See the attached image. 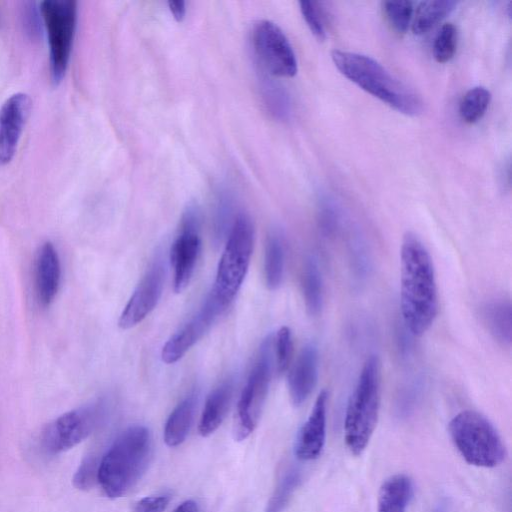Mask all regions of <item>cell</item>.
I'll return each instance as SVG.
<instances>
[{"label":"cell","mask_w":512,"mask_h":512,"mask_svg":"<svg viewBox=\"0 0 512 512\" xmlns=\"http://www.w3.org/2000/svg\"><path fill=\"white\" fill-rule=\"evenodd\" d=\"M482 317L490 334L501 344L509 346L512 339L511 303L506 299L487 302Z\"/></svg>","instance_id":"ffe728a7"},{"label":"cell","mask_w":512,"mask_h":512,"mask_svg":"<svg viewBox=\"0 0 512 512\" xmlns=\"http://www.w3.org/2000/svg\"><path fill=\"white\" fill-rule=\"evenodd\" d=\"M302 291L307 312L311 316L318 315L323 305V285L318 264L312 257L303 268Z\"/></svg>","instance_id":"603a6c76"},{"label":"cell","mask_w":512,"mask_h":512,"mask_svg":"<svg viewBox=\"0 0 512 512\" xmlns=\"http://www.w3.org/2000/svg\"><path fill=\"white\" fill-rule=\"evenodd\" d=\"M198 214L189 208L182 221L181 233L171 248V265L174 269V290L182 292L190 282L200 252Z\"/></svg>","instance_id":"7c38bea8"},{"label":"cell","mask_w":512,"mask_h":512,"mask_svg":"<svg viewBox=\"0 0 512 512\" xmlns=\"http://www.w3.org/2000/svg\"><path fill=\"white\" fill-rule=\"evenodd\" d=\"M31 100L25 93H16L0 107V166L9 163L30 114Z\"/></svg>","instance_id":"5bb4252c"},{"label":"cell","mask_w":512,"mask_h":512,"mask_svg":"<svg viewBox=\"0 0 512 512\" xmlns=\"http://www.w3.org/2000/svg\"><path fill=\"white\" fill-rule=\"evenodd\" d=\"M331 57L341 74L389 107L407 116L421 113L419 96L375 59L336 49Z\"/></svg>","instance_id":"3957f363"},{"label":"cell","mask_w":512,"mask_h":512,"mask_svg":"<svg viewBox=\"0 0 512 512\" xmlns=\"http://www.w3.org/2000/svg\"><path fill=\"white\" fill-rule=\"evenodd\" d=\"M491 101V93L482 86L469 89L462 97L459 114L463 121L473 124L485 114Z\"/></svg>","instance_id":"d4e9b609"},{"label":"cell","mask_w":512,"mask_h":512,"mask_svg":"<svg viewBox=\"0 0 512 512\" xmlns=\"http://www.w3.org/2000/svg\"><path fill=\"white\" fill-rule=\"evenodd\" d=\"M152 455L149 430L142 425L125 429L100 460L98 483L109 498L127 494L146 471Z\"/></svg>","instance_id":"7a4b0ae2"},{"label":"cell","mask_w":512,"mask_h":512,"mask_svg":"<svg viewBox=\"0 0 512 512\" xmlns=\"http://www.w3.org/2000/svg\"><path fill=\"white\" fill-rule=\"evenodd\" d=\"M318 349L315 344L305 345L288 377V389L292 403L300 406L313 391L318 378Z\"/></svg>","instance_id":"e0dca14e"},{"label":"cell","mask_w":512,"mask_h":512,"mask_svg":"<svg viewBox=\"0 0 512 512\" xmlns=\"http://www.w3.org/2000/svg\"><path fill=\"white\" fill-rule=\"evenodd\" d=\"M99 463L97 456H86L73 476V485L79 490L91 489L98 482Z\"/></svg>","instance_id":"f546056e"},{"label":"cell","mask_w":512,"mask_h":512,"mask_svg":"<svg viewBox=\"0 0 512 512\" xmlns=\"http://www.w3.org/2000/svg\"><path fill=\"white\" fill-rule=\"evenodd\" d=\"M328 393L322 390L301 426L294 444V454L300 461H313L319 458L326 442Z\"/></svg>","instance_id":"9a60e30c"},{"label":"cell","mask_w":512,"mask_h":512,"mask_svg":"<svg viewBox=\"0 0 512 512\" xmlns=\"http://www.w3.org/2000/svg\"><path fill=\"white\" fill-rule=\"evenodd\" d=\"M169 9L177 21H181L186 12L185 2L182 0H171L168 2Z\"/></svg>","instance_id":"e575fe53"},{"label":"cell","mask_w":512,"mask_h":512,"mask_svg":"<svg viewBox=\"0 0 512 512\" xmlns=\"http://www.w3.org/2000/svg\"><path fill=\"white\" fill-rule=\"evenodd\" d=\"M165 267L161 259H156L128 303L122 311L118 325L122 329H130L142 322L157 305L163 290Z\"/></svg>","instance_id":"4fadbf2b"},{"label":"cell","mask_w":512,"mask_h":512,"mask_svg":"<svg viewBox=\"0 0 512 512\" xmlns=\"http://www.w3.org/2000/svg\"><path fill=\"white\" fill-rule=\"evenodd\" d=\"M273 348H275L277 372L282 374L289 367L293 351L291 331L288 327L283 326L277 331Z\"/></svg>","instance_id":"f1b7e54d"},{"label":"cell","mask_w":512,"mask_h":512,"mask_svg":"<svg viewBox=\"0 0 512 512\" xmlns=\"http://www.w3.org/2000/svg\"><path fill=\"white\" fill-rule=\"evenodd\" d=\"M169 502V495L147 496L135 504L134 512H164Z\"/></svg>","instance_id":"d6a6232c"},{"label":"cell","mask_w":512,"mask_h":512,"mask_svg":"<svg viewBox=\"0 0 512 512\" xmlns=\"http://www.w3.org/2000/svg\"><path fill=\"white\" fill-rule=\"evenodd\" d=\"M456 6V2L447 0L422 1L413 13L411 28L414 34L428 32Z\"/></svg>","instance_id":"7402d4cb"},{"label":"cell","mask_w":512,"mask_h":512,"mask_svg":"<svg viewBox=\"0 0 512 512\" xmlns=\"http://www.w3.org/2000/svg\"><path fill=\"white\" fill-rule=\"evenodd\" d=\"M227 307L211 292L198 313L165 343L162 361L172 364L180 360Z\"/></svg>","instance_id":"8fae6325"},{"label":"cell","mask_w":512,"mask_h":512,"mask_svg":"<svg viewBox=\"0 0 512 512\" xmlns=\"http://www.w3.org/2000/svg\"><path fill=\"white\" fill-rule=\"evenodd\" d=\"M381 402V362L376 355L368 357L347 403L344 418V440L355 456L366 449L376 428Z\"/></svg>","instance_id":"277c9868"},{"label":"cell","mask_w":512,"mask_h":512,"mask_svg":"<svg viewBox=\"0 0 512 512\" xmlns=\"http://www.w3.org/2000/svg\"><path fill=\"white\" fill-rule=\"evenodd\" d=\"M103 415L101 402L85 405L60 415L42 430L40 443L49 455H57L85 440Z\"/></svg>","instance_id":"9c48e42d"},{"label":"cell","mask_w":512,"mask_h":512,"mask_svg":"<svg viewBox=\"0 0 512 512\" xmlns=\"http://www.w3.org/2000/svg\"><path fill=\"white\" fill-rule=\"evenodd\" d=\"M40 9L33 2H27L22 9V23L26 34L32 40H37L40 36L41 19Z\"/></svg>","instance_id":"1f68e13d"},{"label":"cell","mask_w":512,"mask_h":512,"mask_svg":"<svg viewBox=\"0 0 512 512\" xmlns=\"http://www.w3.org/2000/svg\"><path fill=\"white\" fill-rule=\"evenodd\" d=\"M448 430L457 451L470 465L494 468L501 465L507 456L497 429L479 412H459L450 420Z\"/></svg>","instance_id":"5b68a950"},{"label":"cell","mask_w":512,"mask_h":512,"mask_svg":"<svg viewBox=\"0 0 512 512\" xmlns=\"http://www.w3.org/2000/svg\"><path fill=\"white\" fill-rule=\"evenodd\" d=\"M320 225L322 230L330 234L334 232L337 225V213L332 203L324 201L320 210Z\"/></svg>","instance_id":"836d02e7"},{"label":"cell","mask_w":512,"mask_h":512,"mask_svg":"<svg viewBox=\"0 0 512 512\" xmlns=\"http://www.w3.org/2000/svg\"><path fill=\"white\" fill-rule=\"evenodd\" d=\"M383 12L388 23L399 34L406 33L412 22L414 8L411 1H385Z\"/></svg>","instance_id":"4316f807"},{"label":"cell","mask_w":512,"mask_h":512,"mask_svg":"<svg viewBox=\"0 0 512 512\" xmlns=\"http://www.w3.org/2000/svg\"><path fill=\"white\" fill-rule=\"evenodd\" d=\"M299 5L302 16L312 34L318 40H324L326 38V29L318 3L313 1H301Z\"/></svg>","instance_id":"4dcf8cb0"},{"label":"cell","mask_w":512,"mask_h":512,"mask_svg":"<svg viewBox=\"0 0 512 512\" xmlns=\"http://www.w3.org/2000/svg\"><path fill=\"white\" fill-rule=\"evenodd\" d=\"M264 272L267 286L277 289L284 274V247L277 234L269 236L265 249Z\"/></svg>","instance_id":"cb8c5ba5"},{"label":"cell","mask_w":512,"mask_h":512,"mask_svg":"<svg viewBox=\"0 0 512 512\" xmlns=\"http://www.w3.org/2000/svg\"><path fill=\"white\" fill-rule=\"evenodd\" d=\"M35 290L39 303L49 306L60 286L61 265L58 252L50 241L44 242L35 258Z\"/></svg>","instance_id":"2e32d148"},{"label":"cell","mask_w":512,"mask_h":512,"mask_svg":"<svg viewBox=\"0 0 512 512\" xmlns=\"http://www.w3.org/2000/svg\"><path fill=\"white\" fill-rule=\"evenodd\" d=\"M457 28L452 23H445L439 29L433 43V56L438 63L450 61L457 47Z\"/></svg>","instance_id":"83f0119b"},{"label":"cell","mask_w":512,"mask_h":512,"mask_svg":"<svg viewBox=\"0 0 512 512\" xmlns=\"http://www.w3.org/2000/svg\"><path fill=\"white\" fill-rule=\"evenodd\" d=\"M300 483L301 473L298 469L286 471L268 500L265 512H281L285 509Z\"/></svg>","instance_id":"484cf974"},{"label":"cell","mask_w":512,"mask_h":512,"mask_svg":"<svg viewBox=\"0 0 512 512\" xmlns=\"http://www.w3.org/2000/svg\"><path fill=\"white\" fill-rule=\"evenodd\" d=\"M50 49L51 78L62 81L68 67L77 21V3L73 0H46L39 6Z\"/></svg>","instance_id":"52a82bcc"},{"label":"cell","mask_w":512,"mask_h":512,"mask_svg":"<svg viewBox=\"0 0 512 512\" xmlns=\"http://www.w3.org/2000/svg\"><path fill=\"white\" fill-rule=\"evenodd\" d=\"M194 411V398L187 397L169 415L164 427V441L170 447L180 445L186 439Z\"/></svg>","instance_id":"44dd1931"},{"label":"cell","mask_w":512,"mask_h":512,"mask_svg":"<svg viewBox=\"0 0 512 512\" xmlns=\"http://www.w3.org/2000/svg\"><path fill=\"white\" fill-rule=\"evenodd\" d=\"M252 43L260 62L272 75L292 77L297 73L294 50L277 24L258 21L252 30Z\"/></svg>","instance_id":"30bf717a"},{"label":"cell","mask_w":512,"mask_h":512,"mask_svg":"<svg viewBox=\"0 0 512 512\" xmlns=\"http://www.w3.org/2000/svg\"><path fill=\"white\" fill-rule=\"evenodd\" d=\"M400 307L405 326L414 336L431 327L438 313V291L431 256L412 232L402 239Z\"/></svg>","instance_id":"6da1fadb"},{"label":"cell","mask_w":512,"mask_h":512,"mask_svg":"<svg viewBox=\"0 0 512 512\" xmlns=\"http://www.w3.org/2000/svg\"><path fill=\"white\" fill-rule=\"evenodd\" d=\"M254 228L247 215L240 214L230 231L220 258L212 293L229 306L246 276L253 250Z\"/></svg>","instance_id":"8992f818"},{"label":"cell","mask_w":512,"mask_h":512,"mask_svg":"<svg viewBox=\"0 0 512 512\" xmlns=\"http://www.w3.org/2000/svg\"><path fill=\"white\" fill-rule=\"evenodd\" d=\"M273 342L264 341L260 355L241 393L234 419V439H246L256 428L268 394L272 375Z\"/></svg>","instance_id":"ba28073f"},{"label":"cell","mask_w":512,"mask_h":512,"mask_svg":"<svg viewBox=\"0 0 512 512\" xmlns=\"http://www.w3.org/2000/svg\"><path fill=\"white\" fill-rule=\"evenodd\" d=\"M233 394V383L226 381L215 388L208 396L200 418L199 434L207 437L214 433L223 422Z\"/></svg>","instance_id":"d6986e66"},{"label":"cell","mask_w":512,"mask_h":512,"mask_svg":"<svg viewBox=\"0 0 512 512\" xmlns=\"http://www.w3.org/2000/svg\"><path fill=\"white\" fill-rule=\"evenodd\" d=\"M433 512H446L444 505H439Z\"/></svg>","instance_id":"8d00e7d4"},{"label":"cell","mask_w":512,"mask_h":512,"mask_svg":"<svg viewBox=\"0 0 512 512\" xmlns=\"http://www.w3.org/2000/svg\"><path fill=\"white\" fill-rule=\"evenodd\" d=\"M414 492L412 479L403 473L387 478L380 486L377 512H405Z\"/></svg>","instance_id":"ac0fdd59"},{"label":"cell","mask_w":512,"mask_h":512,"mask_svg":"<svg viewBox=\"0 0 512 512\" xmlns=\"http://www.w3.org/2000/svg\"><path fill=\"white\" fill-rule=\"evenodd\" d=\"M173 512H199V508L195 501L186 500L179 504Z\"/></svg>","instance_id":"d590c367"}]
</instances>
